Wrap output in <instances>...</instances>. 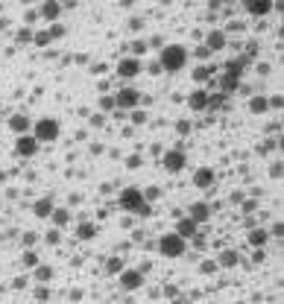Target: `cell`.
Returning <instances> with one entry per match:
<instances>
[{
    "label": "cell",
    "mask_w": 284,
    "mask_h": 304,
    "mask_svg": "<svg viewBox=\"0 0 284 304\" xmlns=\"http://www.w3.org/2000/svg\"><path fill=\"white\" fill-rule=\"evenodd\" d=\"M114 73H117L120 79H135L138 73H144V64H141V59H135V56H126V59H120V61H117Z\"/></svg>",
    "instance_id": "cell-6"
},
{
    "label": "cell",
    "mask_w": 284,
    "mask_h": 304,
    "mask_svg": "<svg viewBox=\"0 0 284 304\" xmlns=\"http://www.w3.org/2000/svg\"><path fill=\"white\" fill-rule=\"evenodd\" d=\"M141 164H144V158H141V155H129V158H126V167H129V170H138Z\"/></svg>",
    "instance_id": "cell-38"
},
{
    "label": "cell",
    "mask_w": 284,
    "mask_h": 304,
    "mask_svg": "<svg viewBox=\"0 0 284 304\" xmlns=\"http://www.w3.org/2000/svg\"><path fill=\"white\" fill-rule=\"evenodd\" d=\"M246 50H249V59H255L261 47H258V41H249V44H246Z\"/></svg>",
    "instance_id": "cell-43"
},
{
    "label": "cell",
    "mask_w": 284,
    "mask_h": 304,
    "mask_svg": "<svg viewBox=\"0 0 284 304\" xmlns=\"http://www.w3.org/2000/svg\"><path fill=\"white\" fill-rule=\"evenodd\" d=\"M240 263V255L235 252V249H226L220 258H217V266H223V269H232V266H238Z\"/></svg>",
    "instance_id": "cell-21"
},
{
    "label": "cell",
    "mask_w": 284,
    "mask_h": 304,
    "mask_svg": "<svg viewBox=\"0 0 284 304\" xmlns=\"http://www.w3.org/2000/svg\"><path fill=\"white\" fill-rule=\"evenodd\" d=\"M208 100H211V94L205 88H197V91H191L188 105H191V111H205L208 108Z\"/></svg>",
    "instance_id": "cell-15"
},
{
    "label": "cell",
    "mask_w": 284,
    "mask_h": 304,
    "mask_svg": "<svg viewBox=\"0 0 284 304\" xmlns=\"http://www.w3.org/2000/svg\"><path fill=\"white\" fill-rule=\"evenodd\" d=\"M176 132H179V135H191V123H188V120H179V123H176Z\"/></svg>",
    "instance_id": "cell-39"
},
{
    "label": "cell",
    "mask_w": 284,
    "mask_h": 304,
    "mask_svg": "<svg viewBox=\"0 0 284 304\" xmlns=\"http://www.w3.org/2000/svg\"><path fill=\"white\" fill-rule=\"evenodd\" d=\"M270 234H273V237H279V240H282V234H284V225H282V220H279V223H276V225H273V231H270Z\"/></svg>",
    "instance_id": "cell-44"
},
{
    "label": "cell",
    "mask_w": 284,
    "mask_h": 304,
    "mask_svg": "<svg viewBox=\"0 0 284 304\" xmlns=\"http://www.w3.org/2000/svg\"><path fill=\"white\" fill-rule=\"evenodd\" d=\"M62 12H65V9H62V0H44V3L38 6V18H44L47 23H56Z\"/></svg>",
    "instance_id": "cell-10"
},
{
    "label": "cell",
    "mask_w": 284,
    "mask_h": 304,
    "mask_svg": "<svg viewBox=\"0 0 284 304\" xmlns=\"http://www.w3.org/2000/svg\"><path fill=\"white\" fill-rule=\"evenodd\" d=\"M141 193H144V202H150V205L161 199V187H155V184H153V187H147V190H141Z\"/></svg>",
    "instance_id": "cell-31"
},
{
    "label": "cell",
    "mask_w": 284,
    "mask_h": 304,
    "mask_svg": "<svg viewBox=\"0 0 284 304\" xmlns=\"http://www.w3.org/2000/svg\"><path fill=\"white\" fill-rule=\"evenodd\" d=\"M147 47H150L147 41H132V47H129V50H132V53H135V59H138V56H144V53H147Z\"/></svg>",
    "instance_id": "cell-35"
},
{
    "label": "cell",
    "mask_w": 284,
    "mask_h": 304,
    "mask_svg": "<svg viewBox=\"0 0 284 304\" xmlns=\"http://www.w3.org/2000/svg\"><path fill=\"white\" fill-rule=\"evenodd\" d=\"M214 182H217V173H214L211 167H199V170L194 173V184H197L199 190H211Z\"/></svg>",
    "instance_id": "cell-12"
},
{
    "label": "cell",
    "mask_w": 284,
    "mask_h": 304,
    "mask_svg": "<svg viewBox=\"0 0 284 304\" xmlns=\"http://www.w3.org/2000/svg\"><path fill=\"white\" fill-rule=\"evenodd\" d=\"M18 41H21V44H32V29H29V26H21V29H18Z\"/></svg>",
    "instance_id": "cell-34"
},
{
    "label": "cell",
    "mask_w": 284,
    "mask_h": 304,
    "mask_svg": "<svg viewBox=\"0 0 284 304\" xmlns=\"http://www.w3.org/2000/svg\"><path fill=\"white\" fill-rule=\"evenodd\" d=\"M100 108H103V111H114V94H111V97H103V100H100Z\"/></svg>",
    "instance_id": "cell-37"
},
{
    "label": "cell",
    "mask_w": 284,
    "mask_h": 304,
    "mask_svg": "<svg viewBox=\"0 0 284 304\" xmlns=\"http://www.w3.org/2000/svg\"><path fill=\"white\" fill-rule=\"evenodd\" d=\"M50 278H53V266H47V263H38V266H35V281L47 284Z\"/></svg>",
    "instance_id": "cell-27"
},
{
    "label": "cell",
    "mask_w": 284,
    "mask_h": 304,
    "mask_svg": "<svg viewBox=\"0 0 284 304\" xmlns=\"http://www.w3.org/2000/svg\"><path fill=\"white\" fill-rule=\"evenodd\" d=\"M135 214H138V217H153V205H150V202H144Z\"/></svg>",
    "instance_id": "cell-40"
},
{
    "label": "cell",
    "mask_w": 284,
    "mask_h": 304,
    "mask_svg": "<svg viewBox=\"0 0 284 304\" xmlns=\"http://www.w3.org/2000/svg\"><path fill=\"white\" fill-rule=\"evenodd\" d=\"M47 32H50V38L56 41V38H65V32H67V29H65V26L56 20V23H50V29H47Z\"/></svg>",
    "instance_id": "cell-33"
},
{
    "label": "cell",
    "mask_w": 284,
    "mask_h": 304,
    "mask_svg": "<svg viewBox=\"0 0 284 304\" xmlns=\"http://www.w3.org/2000/svg\"><path fill=\"white\" fill-rule=\"evenodd\" d=\"M50 220H53V225H56V228H65V225L70 223V214H67V208H53Z\"/></svg>",
    "instance_id": "cell-23"
},
{
    "label": "cell",
    "mask_w": 284,
    "mask_h": 304,
    "mask_svg": "<svg viewBox=\"0 0 284 304\" xmlns=\"http://www.w3.org/2000/svg\"><path fill=\"white\" fill-rule=\"evenodd\" d=\"M211 73H214V67H211V64H199V67L194 70V79L202 85V82H208V79H211Z\"/></svg>",
    "instance_id": "cell-26"
},
{
    "label": "cell",
    "mask_w": 284,
    "mask_h": 304,
    "mask_svg": "<svg viewBox=\"0 0 284 304\" xmlns=\"http://www.w3.org/2000/svg\"><path fill=\"white\" fill-rule=\"evenodd\" d=\"M267 108H270L267 97H252V100H249V111H252V114H264Z\"/></svg>",
    "instance_id": "cell-25"
},
{
    "label": "cell",
    "mask_w": 284,
    "mask_h": 304,
    "mask_svg": "<svg viewBox=\"0 0 284 304\" xmlns=\"http://www.w3.org/2000/svg\"><path fill=\"white\" fill-rule=\"evenodd\" d=\"M38 299H41V302H47V299H50V290H47V287H41V290H38Z\"/></svg>",
    "instance_id": "cell-48"
},
{
    "label": "cell",
    "mask_w": 284,
    "mask_h": 304,
    "mask_svg": "<svg viewBox=\"0 0 284 304\" xmlns=\"http://www.w3.org/2000/svg\"><path fill=\"white\" fill-rule=\"evenodd\" d=\"M161 167L167 170V173H182L185 167H188V155L182 152V149H167L164 155H161Z\"/></svg>",
    "instance_id": "cell-5"
},
{
    "label": "cell",
    "mask_w": 284,
    "mask_h": 304,
    "mask_svg": "<svg viewBox=\"0 0 284 304\" xmlns=\"http://www.w3.org/2000/svg\"><path fill=\"white\" fill-rule=\"evenodd\" d=\"M59 120L56 117H41V120H35L32 123V138L38 141V143H53L56 138H59Z\"/></svg>",
    "instance_id": "cell-2"
},
{
    "label": "cell",
    "mask_w": 284,
    "mask_h": 304,
    "mask_svg": "<svg viewBox=\"0 0 284 304\" xmlns=\"http://www.w3.org/2000/svg\"><path fill=\"white\" fill-rule=\"evenodd\" d=\"M91 123H94V126H103V123H106V117H103V114H94V117H91Z\"/></svg>",
    "instance_id": "cell-46"
},
{
    "label": "cell",
    "mask_w": 284,
    "mask_h": 304,
    "mask_svg": "<svg viewBox=\"0 0 284 304\" xmlns=\"http://www.w3.org/2000/svg\"><path fill=\"white\" fill-rule=\"evenodd\" d=\"M223 3H238V0H223Z\"/></svg>",
    "instance_id": "cell-52"
},
{
    "label": "cell",
    "mask_w": 284,
    "mask_h": 304,
    "mask_svg": "<svg viewBox=\"0 0 284 304\" xmlns=\"http://www.w3.org/2000/svg\"><path fill=\"white\" fill-rule=\"evenodd\" d=\"M21 3H32V0H21Z\"/></svg>",
    "instance_id": "cell-53"
},
{
    "label": "cell",
    "mask_w": 284,
    "mask_h": 304,
    "mask_svg": "<svg viewBox=\"0 0 284 304\" xmlns=\"http://www.w3.org/2000/svg\"><path fill=\"white\" fill-rule=\"evenodd\" d=\"M141 205H144V193H141L138 187H126V190L120 193V208H126V211L135 214Z\"/></svg>",
    "instance_id": "cell-9"
},
{
    "label": "cell",
    "mask_w": 284,
    "mask_h": 304,
    "mask_svg": "<svg viewBox=\"0 0 284 304\" xmlns=\"http://www.w3.org/2000/svg\"><path fill=\"white\" fill-rule=\"evenodd\" d=\"M185 246H188V243H185L176 231L161 234V240H158V252H161L164 258H170V261H173V258H182V255H185Z\"/></svg>",
    "instance_id": "cell-3"
},
{
    "label": "cell",
    "mask_w": 284,
    "mask_h": 304,
    "mask_svg": "<svg viewBox=\"0 0 284 304\" xmlns=\"http://www.w3.org/2000/svg\"><path fill=\"white\" fill-rule=\"evenodd\" d=\"M229 29H232V32H240V29H243V23H240V20H232V23H229Z\"/></svg>",
    "instance_id": "cell-45"
},
{
    "label": "cell",
    "mask_w": 284,
    "mask_h": 304,
    "mask_svg": "<svg viewBox=\"0 0 284 304\" xmlns=\"http://www.w3.org/2000/svg\"><path fill=\"white\" fill-rule=\"evenodd\" d=\"M270 176H273V179H279V176H282V164H273V170H270Z\"/></svg>",
    "instance_id": "cell-47"
},
{
    "label": "cell",
    "mask_w": 284,
    "mask_h": 304,
    "mask_svg": "<svg viewBox=\"0 0 284 304\" xmlns=\"http://www.w3.org/2000/svg\"><path fill=\"white\" fill-rule=\"evenodd\" d=\"M73 6H76V0H65L62 3V9H73Z\"/></svg>",
    "instance_id": "cell-50"
},
{
    "label": "cell",
    "mask_w": 284,
    "mask_h": 304,
    "mask_svg": "<svg viewBox=\"0 0 284 304\" xmlns=\"http://www.w3.org/2000/svg\"><path fill=\"white\" fill-rule=\"evenodd\" d=\"M38 141L32 138V135H18V141H15V155L18 158H32L35 152H38Z\"/></svg>",
    "instance_id": "cell-8"
},
{
    "label": "cell",
    "mask_w": 284,
    "mask_h": 304,
    "mask_svg": "<svg viewBox=\"0 0 284 304\" xmlns=\"http://www.w3.org/2000/svg\"><path fill=\"white\" fill-rule=\"evenodd\" d=\"M35 240H38V234H32V231H29V234H23V246H26V249H32V246H35Z\"/></svg>",
    "instance_id": "cell-42"
},
{
    "label": "cell",
    "mask_w": 284,
    "mask_h": 304,
    "mask_svg": "<svg viewBox=\"0 0 284 304\" xmlns=\"http://www.w3.org/2000/svg\"><path fill=\"white\" fill-rule=\"evenodd\" d=\"M44 240H47V246H59V243H62V228H50V231L44 234Z\"/></svg>",
    "instance_id": "cell-32"
},
{
    "label": "cell",
    "mask_w": 284,
    "mask_h": 304,
    "mask_svg": "<svg viewBox=\"0 0 284 304\" xmlns=\"http://www.w3.org/2000/svg\"><path fill=\"white\" fill-rule=\"evenodd\" d=\"M132 123H135V126L147 123V111H141V108H132Z\"/></svg>",
    "instance_id": "cell-36"
},
{
    "label": "cell",
    "mask_w": 284,
    "mask_h": 304,
    "mask_svg": "<svg viewBox=\"0 0 284 304\" xmlns=\"http://www.w3.org/2000/svg\"><path fill=\"white\" fill-rule=\"evenodd\" d=\"M188 64V50L182 44H167L161 47V56H158V67L167 70V73H176Z\"/></svg>",
    "instance_id": "cell-1"
},
{
    "label": "cell",
    "mask_w": 284,
    "mask_h": 304,
    "mask_svg": "<svg viewBox=\"0 0 284 304\" xmlns=\"http://www.w3.org/2000/svg\"><path fill=\"white\" fill-rule=\"evenodd\" d=\"M238 88H240V79H235V76H229V73H223V76H220V94H223V97L235 94Z\"/></svg>",
    "instance_id": "cell-20"
},
{
    "label": "cell",
    "mask_w": 284,
    "mask_h": 304,
    "mask_svg": "<svg viewBox=\"0 0 284 304\" xmlns=\"http://www.w3.org/2000/svg\"><path fill=\"white\" fill-rule=\"evenodd\" d=\"M21 263H23L26 269H35V266H38V255H35L32 249H26V252L21 255Z\"/></svg>",
    "instance_id": "cell-29"
},
{
    "label": "cell",
    "mask_w": 284,
    "mask_h": 304,
    "mask_svg": "<svg viewBox=\"0 0 284 304\" xmlns=\"http://www.w3.org/2000/svg\"><path fill=\"white\" fill-rule=\"evenodd\" d=\"M123 269H126V266H123V258H111V261L106 263V272H109V275H120Z\"/></svg>",
    "instance_id": "cell-30"
},
{
    "label": "cell",
    "mask_w": 284,
    "mask_h": 304,
    "mask_svg": "<svg viewBox=\"0 0 284 304\" xmlns=\"http://www.w3.org/2000/svg\"><path fill=\"white\" fill-rule=\"evenodd\" d=\"M117 284H120V290H126V293H138V290L144 287V272H138V269H123V272L117 275Z\"/></svg>",
    "instance_id": "cell-7"
},
{
    "label": "cell",
    "mask_w": 284,
    "mask_h": 304,
    "mask_svg": "<svg viewBox=\"0 0 284 304\" xmlns=\"http://www.w3.org/2000/svg\"><path fill=\"white\" fill-rule=\"evenodd\" d=\"M199 269H202V272H214V269H217V263H202Z\"/></svg>",
    "instance_id": "cell-49"
},
{
    "label": "cell",
    "mask_w": 284,
    "mask_h": 304,
    "mask_svg": "<svg viewBox=\"0 0 284 304\" xmlns=\"http://www.w3.org/2000/svg\"><path fill=\"white\" fill-rule=\"evenodd\" d=\"M76 237H79V240H94V237H97V225H94V223H82V225L76 228Z\"/></svg>",
    "instance_id": "cell-24"
},
{
    "label": "cell",
    "mask_w": 284,
    "mask_h": 304,
    "mask_svg": "<svg viewBox=\"0 0 284 304\" xmlns=\"http://www.w3.org/2000/svg\"><path fill=\"white\" fill-rule=\"evenodd\" d=\"M9 129H12L15 135H29L32 120H29L26 114H12V117H9Z\"/></svg>",
    "instance_id": "cell-17"
},
{
    "label": "cell",
    "mask_w": 284,
    "mask_h": 304,
    "mask_svg": "<svg viewBox=\"0 0 284 304\" xmlns=\"http://www.w3.org/2000/svg\"><path fill=\"white\" fill-rule=\"evenodd\" d=\"M243 9L252 15V18H264L273 12V0H243Z\"/></svg>",
    "instance_id": "cell-14"
},
{
    "label": "cell",
    "mask_w": 284,
    "mask_h": 304,
    "mask_svg": "<svg viewBox=\"0 0 284 304\" xmlns=\"http://www.w3.org/2000/svg\"><path fill=\"white\" fill-rule=\"evenodd\" d=\"M197 231H199V225H197L191 217H182V220L176 223V234H179L185 243H188V240H194V237H197Z\"/></svg>",
    "instance_id": "cell-16"
},
{
    "label": "cell",
    "mask_w": 284,
    "mask_h": 304,
    "mask_svg": "<svg viewBox=\"0 0 284 304\" xmlns=\"http://www.w3.org/2000/svg\"><path fill=\"white\" fill-rule=\"evenodd\" d=\"M226 44H229V35L223 32V29H211L208 35H205V50L208 53H217V50H226Z\"/></svg>",
    "instance_id": "cell-11"
},
{
    "label": "cell",
    "mask_w": 284,
    "mask_h": 304,
    "mask_svg": "<svg viewBox=\"0 0 284 304\" xmlns=\"http://www.w3.org/2000/svg\"><path fill=\"white\" fill-rule=\"evenodd\" d=\"M53 199L50 196H44V199H35V205H32V214L38 217V220H50V214H53Z\"/></svg>",
    "instance_id": "cell-18"
},
{
    "label": "cell",
    "mask_w": 284,
    "mask_h": 304,
    "mask_svg": "<svg viewBox=\"0 0 284 304\" xmlns=\"http://www.w3.org/2000/svg\"><path fill=\"white\" fill-rule=\"evenodd\" d=\"M141 91L138 88H132V85H123L117 94H114V108H123V111H132V108H138L141 105Z\"/></svg>",
    "instance_id": "cell-4"
},
{
    "label": "cell",
    "mask_w": 284,
    "mask_h": 304,
    "mask_svg": "<svg viewBox=\"0 0 284 304\" xmlns=\"http://www.w3.org/2000/svg\"><path fill=\"white\" fill-rule=\"evenodd\" d=\"M246 240H249V246H252V249H264V246H267V240H270V231H264V228H252Z\"/></svg>",
    "instance_id": "cell-19"
},
{
    "label": "cell",
    "mask_w": 284,
    "mask_h": 304,
    "mask_svg": "<svg viewBox=\"0 0 284 304\" xmlns=\"http://www.w3.org/2000/svg\"><path fill=\"white\" fill-rule=\"evenodd\" d=\"M243 67H246V59H235V61L229 59V61H226V73H229V76H235V79H240V76H243Z\"/></svg>",
    "instance_id": "cell-22"
},
{
    "label": "cell",
    "mask_w": 284,
    "mask_h": 304,
    "mask_svg": "<svg viewBox=\"0 0 284 304\" xmlns=\"http://www.w3.org/2000/svg\"><path fill=\"white\" fill-rule=\"evenodd\" d=\"M141 26H144V18H129V29L132 32H138Z\"/></svg>",
    "instance_id": "cell-41"
},
{
    "label": "cell",
    "mask_w": 284,
    "mask_h": 304,
    "mask_svg": "<svg viewBox=\"0 0 284 304\" xmlns=\"http://www.w3.org/2000/svg\"><path fill=\"white\" fill-rule=\"evenodd\" d=\"M50 41H53V38H50V32H47V29H38V32H32V44H35V47H47Z\"/></svg>",
    "instance_id": "cell-28"
},
{
    "label": "cell",
    "mask_w": 284,
    "mask_h": 304,
    "mask_svg": "<svg viewBox=\"0 0 284 304\" xmlns=\"http://www.w3.org/2000/svg\"><path fill=\"white\" fill-rule=\"evenodd\" d=\"M211 211H214V208H211L208 202H194V205L188 208V217H191V220H194L197 225H202V223H208Z\"/></svg>",
    "instance_id": "cell-13"
},
{
    "label": "cell",
    "mask_w": 284,
    "mask_h": 304,
    "mask_svg": "<svg viewBox=\"0 0 284 304\" xmlns=\"http://www.w3.org/2000/svg\"><path fill=\"white\" fill-rule=\"evenodd\" d=\"M208 6H211V9H220V6H223V0H208Z\"/></svg>",
    "instance_id": "cell-51"
}]
</instances>
